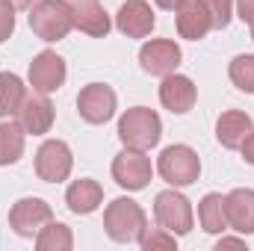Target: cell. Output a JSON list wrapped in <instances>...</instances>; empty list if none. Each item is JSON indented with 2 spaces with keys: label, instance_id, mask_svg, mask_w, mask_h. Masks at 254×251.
<instances>
[{
  "label": "cell",
  "instance_id": "obj_1",
  "mask_svg": "<svg viewBox=\"0 0 254 251\" xmlns=\"http://www.w3.org/2000/svg\"><path fill=\"white\" fill-rule=\"evenodd\" d=\"M148 228L145 210L133 198H116L104 210V231L116 243H139V237Z\"/></svg>",
  "mask_w": 254,
  "mask_h": 251
},
{
  "label": "cell",
  "instance_id": "obj_2",
  "mask_svg": "<svg viewBox=\"0 0 254 251\" xmlns=\"http://www.w3.org/2000/svg\"><path fill=\"white\" fill-rule=\"evenodd\" d=\"M30 30L42 42H60L74 30V12L68 0H36L30 6Z\"/></svg>",
  "mask_w": 254,
  "mask_h": 251
},
{
  "label": "cell",
  "instance_id": "obj_3",
  "mask_svg": "<svg viewBox=\"0 0 254 251\" xmlns=\"http://www.w3.org/2000/svg\"><path fill=\"white\" fill-rule=\"evenodd\" d=\"M160 136H163V122L148 107H130L119 119V139L125 142V148L148 151L160 142Z\"/></svg>",
  "mask_w": 254,
  "mask_h": 251
},
{
  "label": "cell",
  "instance_id": "obj_4",
  "mask_svg": "<svg viewBox=\"0 0 254 251\" xmlns=\"http://www.w3.org/2000/svg\"><path fill=\"white\" fill-rule=\"evenodd\" d=\"M157 172L169 187H192L201 175V160L190 145H169L157 160Z\"/></svg>",
  "mask_w": 254,
  "mask_h": 251
},
{
  "label": "cell",
  "instance_id": "obj_5",
  "mask_svg": "<svg viewBox=\"0 0 254 251\" xmlns=\"http://www.w3.org/2000/svg\"><path fill=\"white\" fill-rule=\"evenodd\" d=\"M154 219H157L160 228L172 231L175 237H187L192 231V222H195L190 198L181 195L175 187L157 192V198H154Z\"/></svg>",
  "mask_w": 254,
  "mask_h": 251
},
{
  "label": "cell",
  "instance_id": "obj_6",
  "mask_svg": "<svg viewBox=\"0 0 254 251\" xmlns=\"http://www.w3.org/2000/svg\"><path fill=\"white\" fill-rule=\"evenodd\" d=\"M119 110V98L110 86L104 83H89L77 95V113L89 125H107Z\"/></svg>",
  "mask_w": 254,
  "mask_h": 251
},
{
  "label": "cell",
  "instance_id": "obj_7",
  "mask_svg": "<svg viewBox=\"0 0 254 251\" xmlns=\"http://www.w3.org/2000/svg\"><path fill=\"white\" fill-rule=\"evenodd\" d=\"M71 169H74V157H71V148L63 139L42 142V148L36 151V175H39V181L63 184V181H68Z\"/></svg>",
  "mask_w": 254,
  "mask_h": 251
},
{
  "label": "cell",
  "instance_id": "obj_8",
  "mask_svg": "<svg viewBox=\"0 0 254 251\" xmlns=\"http://www.w3.org/2000/svg\"><path fill=\"white\" fill-rule=\"evenodd\" d=\"M151 160L145 157V151H136V148H125L122 154H116L113 160V181L127 192H139L151 184Z\"/></svg>",
  "mask_w": 254,
  "mask_h": 251
},
{
  "label": "cell",
  "instance_id": "obj_9",
  "mask_svg": "<svg viewBox=\"0 0 254 251\" xmlns=\"http://www.w3.org/2000/svg\"><path fill=\"white\" fill-rule=\"evenodd\" d=\"M51 219H54V210L42 198H21L9 210V228L18 237H36Z\"/></svg>",
  "mask_w": 254,
  "mask_h": 251
},
{
  "label": "cell",
  "instance_id": "obj_10",
  "mask_svg": "<svg viewBox=\"0 0 254 251\" xmlns=\"http://www.w3.org/2000/svg\"><path fill=\"white\" fill-rule=\"evenodd\" d=\"M181 60H184V54H181L178 42H172V39H151L139 48V65L151 77H166V74L178 71Z\"/></svg>",
  "mask_w": 254,
  "mask_h": 251
},
{
  "label": "cell",
  "instance_id": "obj_11",
  "mask_svg": "<svg viewBox=\"0 0 254 251\" xmlns=\"http://www.w3.org/2000/svg\"><path fill=\"white\" fill-rule=\"evenodd\" d=\"M27 77H30L33 92L51 95V92L63 89L65 77H68V68H65V60L57 54V51H42L39 57H33L30 74H27Z\"/></svg>",
  "mask_w": 254,
  "mask_h": 251
},
{
  "label": "cell",
  "instance_id": "obj_12",
  "mask_svg": "<svg viewBox=\"0 0 254 251\" xmlns=\"http://www.w3.org/2000/svg\"><path fill=\"white\" fill-rule=\"evenodd\" d=\"M15 119H18V125L24 127V133L45 136L54 127V104H51V98L45 92H33V95L24 98V104L18 107Z\"/></svg>",
  "mask_w": 254,
  "mask_h": 251
},
{
  "label": "cell",
  "instance_id": "obj_13",
  "mask_svg": "<svg viewBox=\"0 0 254 251\" xmlns=\"http://www.w3.org/2000/svg\"><path fill=\"white\" fill-rule=\"evenodd\" d=\"M195 101H198V89H195V83L187 74L172 71V74L163 77V83H160V104L169 113L184 116V113H190L195 107Z\"/></svg>",
  "mask_w": 254,
  "mask_h": 251
},
{
  "label": "cell",
  "instance_id": "obj_14",
  "mask_svg": "<svg viewBox=\"0 0 254 251\" xmlns=\"http://www.w3.org/2000/svg\"><path fill=\"white\" fill-rule=\"evenodd\" d=\"M154 24H157L154 9L145 0H127L116 12V27L127 39H145V36H151Z\"/></svg>",
  "mask_w": 254,
  "mask_h": 251
},
{
  "label": "cell",
  "instance_id": "obj_15",
  "mask_svg": "<svg viewBox=\"0 0 254 251\" xmlns=\"http://www.w3.org/2000/svg\"><path fill=\"white\" fill-rule=\"evenodd\" d=\"M71 12H74V27L86 36L101 39L113 30V21H110L107 9L101 6V0H74Z\"/></svg>",
  "mask_w": 254,
  "mask_h": 251
},
{
  "label": "cell",
  "instance_id": "obj_16",
  "mask_svg": "<svg viewBox=\"0 0 254 251\" xmlns=\"http://www.w3.org/2000/svg\"><path fill=\"white\" fill-rule=\"evenodd\" d=\"M178 33L181 39H190V42H201L210 30H213V21H210V12L204 9L201 0H184L178 9Z\"/></svg>",
  "mask_w": 254,
  "mask_h": 251
},
{
  "label": "cell",
  "instance_id": "obj_17",
  "mask_svg": "<svg viewBox=\"0 0 254 251\" xmlns=\"http://www.w3.org/2000/svg\"><path fill=\"white\" fill-rule=\"evenodd\" d=\"M225 210H228V225L249 237L254 234V189H231L225 195Z\"/></svg>",
  "mask_w": 254,
  "mask_h": 251
},
{
  "label": "cell",
  "instance_id": "obj_18",
  "mask_svg": "<svg viewBox=\"0 0 254 251\" xmlns=\"http://www.w3.org/2000/svg\"><path fill=\"white\" fill-rule=\"evenodd\" d=\"M252 130H254L252 116L243 113V110H225L216 119V139H219V145H225L231 151H237Z\"/></svg>",
  "mask_w": 254,
  "mask_h": 251
},
{
  "label": "cell",
  "instance_id": "obj_19",
  "mask_svg": "<svg viewBox=\"0 0 254 251\" xmlns=\"http://www.w3.org/2000/svg\"><path fill=\"white\" fill-rule=\"evenodd\" d=\"M101 201H104V189H101L98 181H92V178H80V181H74L71 187L65 189V204L77 216L95 213L101 207Z\"/></svg>",
  "mask_w": 254,
  "mask_h": 251
},
{
  "label": "cell",
  "instance_id": "obj_20",
  "mask_svg": "<svg viewBox=\"0 0 254 251\" xmlns=\"http://www.w3.org/2000/svg\"><path fill=\"white\" fill-rule=\"evenodd\" d=\"M198 225L207 231V234H225L231 225H228V210H225V195L219 192H207L201 201H198Z\"/></svg>",
  "mask_w": 254,
  "mask_h": 251
},
{
  "label": "cell",
  "instance_id": "obj_21",
  "mask_svg": "<svg viewBox=\"0 0 254 251\" xmlns=\"http://www.w3.org/2000/svg\"><path fill=\"white\" fill-rule=\"evenodd\" d=\"M24 127L18 125V119L0 122V166H15L24 157Z\"/></svg>",
  "mask_w": 254,
  "mask_h": 251
},
{
  "label": "cell",
  "instance_id": "obj_22",
  "mask_svg": "<svg viewBox=\"0 0 254 251\" xmlns=\"http://www.w3.org/2000/svg\"><path fill=\"white\" fill-rule=\"evenodd\" d=\"M24 98H27L24 80L12 71H0V119H15Z\"/></svg>",
  "mask_w": 254,
  "mask_h": 251
},
{
  "label": "cell",
  "instance_id": "obj_23",
  "mask_svg": "<svg viewBox=\"0 0 254 251\" xmlns=\"http://www.w3.org/2000/svg\"><path fill=\"white\" fill-rule=\"evenodd\" d=\"M36 249L39 251H71L74 249V234L63 222H48L39 234H36Z\"/></svg>",
  "mask_w": 254,
  "mask_h": 251
},
{
  "label": "cell",
  "instance_id": "obj_24",
  "mask_svg": "<svg viewBox=\"0 0 254 251\" xmlns=\"http://www.w3.org/2000/svg\"><path fill=\"white\" fill-rule=\"evenodd\" d=\"M228 77L231 83L246 92V95H254V54H240L234 57L231 65H228Z\"/></svg>",
  "mask_w": 254,
  "mask_h": 251
},
{
  "label": "cell",
  "instance_id": "obj_25",
  "mask_svg": "<svg viewBox=\"0 0 254 251\" xmlns=\"http://www.w3.org/2000/svg\"><path fill=\"white\" fill-rule=\"evenodd\" d=\"M139 246L142 251H172L178 243H175V234L166 228H145V234L139 237Z\"/></svg>",
  "mask_w": 254,
  "mask_h": 251
},
{
  "label": "cell",
  "instance_id": "obj_26",
  "mask_svg": "<svg viewBox=\"0 0 254 251\" xmlns=\"http://www.w3.org/2000/svg\"><path fill=\"white\" fill-rule=\"evenodd\" d=\"M204 9L210 12V21H213V30H225L231 24V15H234V0H201Z\"/></svg>",
  "mask_w": 254,
  "mask_h": 251
},
{
  "label": "cell",
  "instance_id": "obj_27",
  "mask_svg": "<svg viewBox=\"0 0 254 251\" xmlns=\"http://www.w3.org/2000/svg\"><path fill=\"white\" fill-rule=\"evenodd\" d=\"M12 33H15V6L12 0H0V45L9 42Z\"/></svg>",
  "mask_w": 254,
  "mask_h": 251
},
{
  "label": "cell",
  "instance_id": "obj_28",
  "mask_svg": "<svg viewBox=\"0 0 254 251\" xmlns=\"http://www.w3.org/2000/svg\"><path fill=\"white\" fill-rule=\"evenodd\" d=\"M237 15H240V21L254 24V0H237Z\"/></svg>",
  "mask_w": 254,
  "mask_h": 251
},
{
  "label": "cell",
  "instance_id": "obj_29",
  "mask_svg": "<svg viewBox=\"0 0 254 251\" xmlns=\"http://www.w3.org/2000/svg\"><path fill=\"white\" fill-rule=\"evenodd\" d=\"M240 151H243V160H246L249 166H254V130L246 136V142L240 145Z\"/></svg>",
  "mask_w": 254,
  "mask_h": 251
},
{
  "label": "cell",
  "instance_id": "obj_30",
  "mask_svg": "<svg viewBox=\"0 0 254 251\" xmlns=\"http://www.w3.org/2000/svg\"><path fill=\"white\" fill-rule=\"evenodd\" d=\"M216 249H219V251H222V249H246V240H234V237H222Z\"/></svg>",
  "mask_w": 254,
  "mask_h": 251
},
{
  "label": "cell",
  "instance_id": "obj_31",
  "mask_svg": "<svg viewBox=\"0 0 254 251\" xmlns=\"http://www.w3.org/2000/svg\"><path fill=\"white\" fill-rule=\"evenodd\" d=\"M154 3H157L160 9H166V12H175V9H178L184 0H154Z\"/></svg>",
  "mask_w": 254,
  "mask_h": 251
},
{
  "label": "cell",
  "instance_id": "obj_32",
  "mask_svg": "<svg viewBox=\"0 0 254 251\" xmlns=\"http://www.w3.org/2000/svg\"><path fill=\"white\" fill-rule=\"evenodd\" d=\"M33 3H36V0H12V6H15V9H30Z\"/></svg>",
  "mask_w": 254,
  "mask_h": 251
},
{
  "label": "cell",
  "instance_id": "obj_33",
  "mask_svg": "<svg viewBox=\"0 0 254 251\" xmlns=\"http://www.w3.org/2000/svg\"><path fill=\"white\" fill-rule=\"evenodd\" d=\"M249 27H252V42H254V24H249Z\"/></svg>",
  "mask_w": 254,
  "mask_h": 251
}]
</instances>
